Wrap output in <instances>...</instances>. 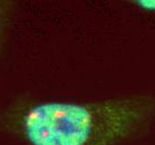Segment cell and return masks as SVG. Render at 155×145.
Segmentation results:
<instances>
[{
  "label": "cell",
  "mask_w": 155,
  "mask_h": 145,
  "mask_svg": "<svg viewBox=\"0 0 155 145\" xmlns=\"http://www.w3.org/2000/svg\"><path fill=\"white\" fill-rule=\"evenodd\" d=\"M155 120V95L95 102L47 101L26 107L20 132L30 145H122L142 137Z\"/></svg>",
  "instance_id": "cell-1"
},
{
  "label": "cell",
  "mask_w": 155,
  "mask_h": 145,
  "mask_svg": "<svg viewBox=\"0 0 155 145\" xmlns=\"http://www.w3.org/2000/svg\"><path fill=\"white\" fill-rule=\"evenodd\" d=\"M126 2L145 14L155 16V0H128Z\"/></svg>",
  "instance_id": "cell-2"
}]
</instances>
